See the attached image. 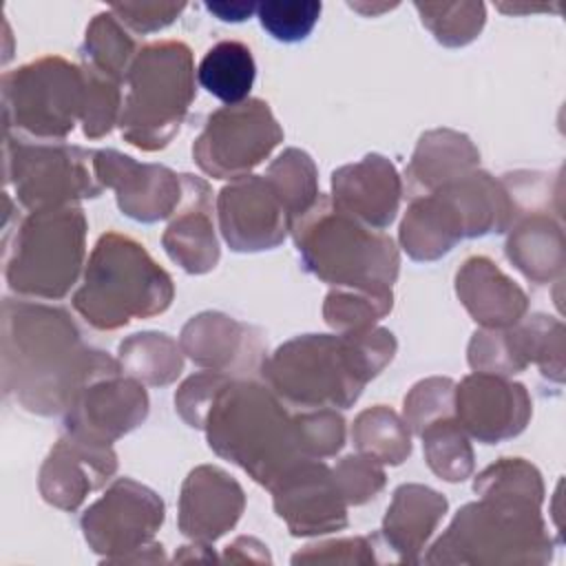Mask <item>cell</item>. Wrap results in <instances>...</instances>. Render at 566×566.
Returning <instances> with one entry per match:
<instances>
[{
	"label": "cell",
	"mask_w": 566,
	"mask_h": 566,
	"mask_svg": "<svg viewBox=\"0 0 566 566\" xmlns=\"http://www.w3.org/2000/svg\"><path fill=\"white\" fill-rule=\"evenodd\" d=\"M506 256L531 281L546 283L564 270V234L551 214H526L506 241Z\"/></svg>",
	"instance_id": "d4e9b609"
},
{
	"label": "cell",
	"mask_w": 566,
	"mask_h": 566,
	"mask_svg": "<svg viewBox=\"0 0 566 566\" xmlns=\"http://www.w3.org/2000/svg\"><path fill=\"white\" fill-rule=\"evenodd\" d=\"M321 2H263L256 7L261 27L281 42H298L310 35L318 22Z\"/></svg>",
	"instance_id": "74e56055"
},
{
	"label": "cell",
	"mask_w": 566,
	"mask_h": 566,
	"mask_svg": "<svg viewBox=\"0 0 566 566\" xmlns=\"http://www.w3.org/2000/svg\"><path fill=\"white\" fill-rule=\"evenodd\" d=\"M462 237V219L440 192L416 199L400 226V243L416 261H431L447 254Z\"/></svg>",
	"instance_id": "cb8c5ba5"
},
{
	"label": "cell",
	"mask_w": 566,
	"mask_h": 566,
	"mask_svg": "<svg viewBox=\"0 0 566 566\" xmlns=\"http://www.w3.org/2000/svg\"><path fill=\"white\" fill-rule=\"evenodd\" d=\"M184 2H117L111 13L137 33H153L168 27L181 11Z\"/></svg>",
	"instance_id": "7bdbcfd3"
},
{
	"label": "cell",
	"mask_w": 566,
	"mask_h": 566,
	"mask_svg": "<svg viewBox=\"0 0 566 566\" xmlns=\"http://www.w3.org/2000/svg\"><path fill=\"white\" fill-rule=\"evenodd\" d=\"M117 469L111 442L69 433L44 460L40 491L60 509H75L93 489L102 486Z\"/></svg>",
	"instance_id": "e0dca14e"
},
{
	"label": "cell",
	"mask_w": 566,
	"mask_h": 566,
	"mask_svg": "<svg viewBox=\"0 0 566 566\" xmlns=\"http://www.w3.org/2000/svg\"><path fill=\"white\" fill-rule=\"evenodd\" d=\"M254 77L256 64L252 51L237 40L217 42L206 51L197 66L199 84L226 106L245 102Z\"/></svg>",
	"instance_id": "4316f807"
},
{
	"label": "cell",
	"mask_w": 566,
	"mask_h": 566,
	"mask_svg": "<svg viewBox=\"0 0 566 566\" xmlns=\"http://www.w3.org/2000/svg\"><path fill=\"white\" fill-rule=\"evenodd\" d=\"M453 405L455 387L449 378L422 380L405 398V422L420 433L433 420L451 416Z\"/></svg>",
	"instance_id": "ab89813d"
},
{
	"label": "cell",
	"mask_w": 566,
	"mask_h": 566,
	"mask_svg": "<svg viewBox=\"0 0 566 566\" xmlns=\"http://www.w3.org/2000/svg\"><path fill=\"white\" fill-rule=\"evenodd\" d=\"M447 511V500L420 484H405L396 489L394 502L385 515L387 542L398 551H418L431 535Z\"/></svg>",
	"instance_id": "484cf974"
},
{
	"label": "cell",
	"mask_w": 566,
	"mask_h": 566,
	"mask_svg": "<svg viewBox=\"0 0 566 566\" xmlns=\"http://www.w3.org/2000/svg\"><path fill=\"white\" fill-rule=\"evenodd\" d=\"M301 451L307 458L334 455L345 442V422L329 407L294 416Z\"/></svg>",
	"instance_id": "f35d334b"
},
{
	"label": "cell",
	"mask_w": 566,
	"mask_h": 566,
	"mask_svg": "<svg viewBox=\"0 0 566 566\" xmlns=\"http://www.w3.org/2000/svg\"><path fill=\"white\" fill-rule=\"evenodd\" d=\"M93 172L99 186L117 192V206L137 221H157L175 212L181 201V175L166 166L139 164L117 150H95Z\"/></svg>",
	"instance_id": "4fadbf2b"
},
{
	"label": "cell",
	"mask_w": 566,
	"mask_h": 566,
	"mask_svg": "<svg viewBox=\"0 0 566 566\" xmlns=\"http://www.w3.org/2000/svg\"><path fill=\"white\" fill-rule=\"evenodd\" d=\"M137 53L135 40L124 31L122 22L111 13V9L91 20L82 44L84 64L119 82L126 80Z\"/></svg>",
	"instance_id": "f1b7e54d"
},
{
	"label": "cell",
	"mask_w": 566,
	"mask_h": 566,
	"mask_svg": "<svg viewBox=\"0 0 566 566\" xmlns=\"http://www.w3.org/2000/svg\"><path fill=\"white\" fill-rule=\"evenodd\" d=\"M334 203L360 223L382 230L398 210L400 177L380 155H367L358 164L338 168L332 175Z\"/></svg>",
	"instance_id": "ac0fdd59"
},
{
	"label": "cell",
	"mask_w": 566,
	"mask_h": 566,
	"mask_svg": "<svg viewBox=\"0 0 566 566\" xmlns=\"http://www.w3.org/2000/svg\"><path fill=\"white\" fill-rule=\"evenodd\" d=\"M352 438L360 455H367L376 462L400 464L411 451L407 422H402L391 409L382 405L365 409L356 418Z\"/></svg>",
	"instance_id": "f546056e"
},
{
	"label": "cell",
	"mask_w": 566,
	"mask_h": 566,
	"mask_svg": "<svg viewBox=\"0 0 566 566\" xmlns=\"http://www.w3.org/2000/svg\"><path fill=\"white\" fill-rule=\"evenodd\" d=\"M181 365V352L168 334H135L119 345V367L148 385L172 382Z\"/></svg>",
	"instance_id": "83f0119b"
},
{
	"label": "cell",
	"mask_w": 566,
	"mask_h": 566,
	"mask_svg": "<svg viewBox=\"0 0 566 566\" xmlns=\"http://www.w3.org/2000/svg\"><path fill=\"white\" fill-rule=\"evenodd\" d=\"M84 71L60 55H44L2 77L4 124L40 142L66 137L84 111Z\"/></svg>",
	"instance_id": "ba28073f"
},
{
	"label": "cell",
	"mask_w": 566,
	"mask_h": 566,
	"mask_svg": "<svg viewBox=\"0 0 566 566\" xmlns=\"http://www.w3.org/2000/svg\"><path fill=\"white\" fill-rule=\"evenodd\" d=\"M181 210L164 232V248L175 263L190 274H203L219 261V245L212 228V199L206 181L181 175Z\"/></svg>",
	"instance_id": "44dd1931"
},
{
	"label": "cell",
	"mask_w": 566,
	"mask_h": 566,
	"mask_svg": "<svg viewBox=\"0 0 566 566\" xmlns=\"http://www.w3.org/2000/svg\"><path fill=\"white\" fill-rule=\"evenodd\" d=\"M172 301L170 276L130 237H99L84 283L73 296L75 310L97 329H115L130 318L164 312Z\"/></svg>",
	"instance_id": "5b68a950"
},
{
	"label": "cell",
	"mask_w": 566,
	"mask_h": 566,
	"mask_svg": "<svg viewBox=\"0 0 566 566\" xmlns=\"http://www.w3.org/2000/svg\"><path fill=\"white\" fill-rule=\"evenodd\" d=\"M4 389L31 411H66L93 380L119 374V360L86 347L64 310L7 301L2 321Z\"/></svg>",
	"instance_id": "6da1fadb"
},
{
	"label": "cell",
	"mask_w": 566,
	"mask_h": 566,
	"mask_svg": "<svg viewBox=\"0 0 566 566\" xmlns=\"http://www.w3.org/2000/svg\"><path fill=\"white\" fill-rule=\"evenodd\" d=\"M478 159L480 153L467 135L455 130H431L418 142L407 168L409 190L431 195L440 186L471 172Z\"/></svg>",
	"instance_id": "603a6c76"
},
{
	"label": "cell",
	"mask_w": 566,
	"mask_h": 566,
	"mask_svg": "<svg viewBox=\"0 0 566 566\" xmlns=\"http://www.w3.org/2000/svg\"><path fill=\"white\" fill-rule=\"evenodd\" d=\"M394 334L380 327L340 336L305 334L263 360V378L287 402L310 409L349 407L394 356Z\"/></svg>",
	"instance_id": "7a4b0ae2"
},
{
	"label": "cell",
	"mask_w": 566,
	"mask_h": 566,
	"mask_svg": "<svg viewBox=\"0 0 566 566\" xmlns=\"http://www.w3.org/2000/svg\"><path fill=\"white\" fill-rule=\"evenodd\" d=\"M241 486L217 467H197L184 482L179 500L181 533L192 539H217L243 511Z\"/></svg>",
	"instance_id": "ffe728a7"
},
{
	"label": "cell",
	"mask_w": 566,
	"mask_h": 566,
	"mask_svg": "<svg viewBox=\"0 0 566 566\" xmlns=\"http://www.w3.org/2000/svg\"><path fill=\"white\" fill-rule=\"evenodd\" d=\"M420 436L424 444V458L440 478L460 482L473 471V451L458 420L451 416L438 418L427 424Z\"/></svg>",
	"instance_id": "1f68e13d"
},
{
	"label": "cell",
	"mask_w": 566,
	"mask_h": 566,
	"mask_svg": "<svg viewBox=\"0 0 566 566\" xmlns=\"http://www.w3.org/2000/svg\"><path fill=\"white\" fill-rule=\"evenodd\" d=\"M270 184L279 192L292 226L312 210V206L318 201V188H316V168L307 153L298 148H287L281 153L268 168Z\"/></svg>",
	"instance_id": "4dcf8cb0"
},
{
	"label": "cell",
	"mask_w": 566,
	"mask_h": 566,
	"mask_svg": "<svg viewBox=\"0 0 566 566\" xmlns=\"http://www.w3.org/2000/svg\"><path fill=\"white\" fill-rule=\"evenodd\" d=\"M391 310V292H369L356 287H336L325 298V321L343 334L374 327Z\"/></svg>",
	"instance_id": "836d02e7"
},
{
	"label": "cell",
	"mask_w": 566,
	"mask_h": 566,
	"mask_svg": "<svg viewBox=\"0 0 566 566\" xmlns=\"http://www.w3.org/2000/svg\"><path fill=\"white\" fill-rule=\"evenodd\" d=\"M281 139L283 130L270 106L261 99H245L208 117L195 139L192 157L214 179H239L259 166Z\"/></svg>",
	"instance_id": "30bf717a"
},
{
	"label": "cell",
	"mask_w": 566,
	"mask_h": 566,
	"mask_svg": "<svg viewBox=\"0 0 566 566\" xmlns=\"http://www.w3.org/2000/svg\"><path fill=\"white\" fill-rule=\"evenodd\" d=\"M84 71V111H82V124L84 135L91 139H97L106 135L115 122H119V88L117 80L99 73L97 69L82 64Z\"/></svg>",
	"instance_id": "8d00e7d4"
},
{
	"label": "cell",
	"mask_w": 566,
	"mask_h": 566,
	"mask_svg": "<svg viewBox=\"0 0 566 566\" xmlns=\"http://www.w3.org/2000/svg\"><path fill=\"white\" fill-rule=\"evenodd\" d=\"M526 360H535L542 374L562 380L564 378V327L553 316H531L515 327Z\"/></svg>",
	"instance_id": "e575fe53"
},
{
	"label": "cell",
	"mask_w": 566,
	"mask_h": 566,
	"mask_svg": "<svg viewBox=\"0 0 566 566\" xmlns=\"http://www.w3.org/2000/svg\"><path fill=\"white\" fill-rule=\"evenodd\" d=\"M164 522L161 500L135 480H117L82 517L86 539L95 551L144 548Z\"/></svg>",
	"instance_id": "7c38bea8"
},
{
	"label": "cell",
	"mask_w": 566,
	"mask_h": 566,
	"mask_svg": "<svg viewBox=\"0 0 566 566\" xmlns=\"http://www.w3.org/2000/svg\"><path fill=\"white\" fill-rule=\"evenodd\" d=\"M181 349L201 367L228 374L230 369L263 367V345L252 327L219 312L192 316L181 329Z\"/></svg>",
	"instance_id": "d6986e66"
},
{
	"label": "cell",
	"mask_w": 566,
	"mask_h": 566,
	"mask_svg": "<svg viewBox=\"0 0 566 566\" xmlns=\"http://www.w3.org/2000/svg\"><path fill=\"white\" fill-rule=\"evenodd\" d=\"M455 292L469 314L489 329L520 323L526 312V294L486 256H471L455 276Z\"/></svg>",
	"instance_id": "7402d4cb"
},
{
	"label": "cell",
	"mask_w": 566,
	"mask_h": 566,
	"mask_svg": "<svg viewBox=\"0 0 566 566\" xmlns=\"http://www.w3.org/2000/svg\"><path fill=\"white\" fill-rule=\"evenodd\" d=\"M469 365L475 371L509 376L524 369L528 360L522 354L515 329H509V332L486 329V332H475L469 345Z\"/></svg>",
	"instance_id": "d590c367"
},
{
	"label": "cell",
	"mask_w": 566,
	"mask_h": 566,
	"mask_svg": "<svg viewBox=\"0 0 566 566\" xmlns=\"http://www.w3.org/2000/svg\"><path fill=\"white\" fill-rule=\"evenodd\" d=\"M217 212L221 234L237 252L270 250L292 230V219L268 177L232 179L219 192Z\"/></svg>",
	"instance_id": "8fae6325"
},
{
	"label": "cell",
	"mask_w": 566,
	"mask_h": 566,
	"mask_svg": "<svg viewBox=\"0 0 566 566\" xmlns=\"http://www.w3.org/2000/svg\"><path fill=\"white\" fill-rule=\"evenodd\" d=\"M458 422L480 442H500L517 436L531 418V398L504 376L475 371L455 389Z\"/></svg>",
	"instance_id": "5bb4252c"
},
{
	"label": "cell",
	"mask_w": 566,
	"mask_h": 566,
	"mask_svg": "<svg viewBox=\"0 0 566 566\" xmlns=\"http://www.w3.org/2000/svg\"><path fill=\"white\" fill-rule=\"evenodd\" d=\"M203 429L219 455L274 489L296 464L310 460L298 444L294 418L276 396L252 380H230L214 398Z\"/></svg>",
	"instance_id": "3957f363"
},
{
	"label": "cell",
	"mask_w": 566,
	"mask_h": 566,
	"mask_svg": "<svg viewBox=\"0 0 566 566\" xmlns=\"http://www.w3.org/2000/svg\"><path fill=\"white\" fill-rule=\"evenodd\" d=\"M4 142L7 181L15 186V197L31 212L62 208L99 192L102 186L88 170L93 153L64 144H13L9 137Z\"/></svg>",
	"instance_id": "9c48e42d"
},
{
	"label": "cell",
	"mask_w": 566,
	"mask_h": 566,
	"mask_svg": "<svg viewBox=\"0 0 566 566\" xmlns=\"http://www.w3.org/2000/svg\"><path fill=\"white\" fill-rule=\"evenodd\" d=\"M126 84L128 95L119 115L122 135L144 150L164 148L179 130L195 97L190 49L179 40L142 46Z\"/></svg>",
	"instance_id": "8992f818"
},
{
	"label": "cell",
	"mask_w": 566,
	"mask_h": 566,
	"mask_svg": "<svg viewBox=\"0 0 566 566\" xmlns=\"http://www.w3.org/2000/svg\"><path fill=\"white\" fill-rule=\"evenodd\" d=\"M210 13L219 15V20L223 22H241L245 18H250L259 4L252 2H208L206 4Z\"/></svg>",
	"instance_id": "ee69618b"
},
{
	"label": "cell",
	"mask_w": 566,
	"mask_h": 566,
	"mask_svg": "<svg viewBox=\"0 0 566 566\" xmlns=\"http://www.w3.org/2000/svg\"><path fill=\"white\" fill-rule=\"evenodd\" d=\"M148 413V396L137 378L111 374L88 382L66 409L69 433L113 442Z\"/></svg>",
	"instance_id": "9a60e30c"
},
{
	"label": "cell",
	"mask_w": 566,
	"mask_h": 566,
	"mask_svg": "<svg viewBox=\"0 0 566 566\" xmlns=\"http://www.w3.org/2000/svg\"><path fill=\"white\" fill-rule=\"evenodd\" d=\"M84 234L86 219L75 206L31 212L7 250L9 285L29 296H64L82 268Z\"/></svg>",
	"instance_id": "52a82bcc"
},
{
	"label": "cell",
	"mask_w": 566,
	"mask_h": 566,
	"mask_svg": "<svg viewBox=\"0 0 566 566\" xmlns=\"http://www.w3.org/2000/svg\"><path fill=\"white\" fill-rule=\"evenodd\" d=\"M413 7L422 24L444 46L473 42L486 22V7L482 2H413Z\"/></svg>",
	"instance_id": "d6a6232c"
},
{
	"label": "cell",
	"mask_w": 566,
	"mask_h": 566,
	"mask_svg": "<svg viewBox=\"0 0 566 566\" xmlns=\"http://www.w3.org/2000/svg\"><path fill=\"white\" fill-rule=\"evenodd\" d=\"M332 473L345 502H352V504L367 502L385 484L382 469L378 467L376 460L367 455H347L338 462V467Z\"/></svg>",
	"instance_id": "60d3db41"
},
{
	"label": "cell",
	"mask_w": 566,
	"mask_h": 566,
	"mask_svg": "<svg viewBox=\"0 0 566 566\" xmlns=\"http://www.w3.org/2000/svg\"><path fill=\"white\" fill-rule=\"evenodd\" d=\"M272 491L276 513L294 535L329 533L347 522L345 497L334 473L314 458L296 464Z\"/></svg>",
	"instance_id": "2e32d148"
},
{
	"label": "cell",
	"mask_w": 566,
	"mask_h": 566,
	"mask_svg": "<svg viewBox=\"0 0 566 566\" xmlns=\"http://www.w3.org/2000/svg\"><path fill=\"white\" fill-rule=\"evenodd\" d=\"M292 232L305 268L321 281L336 287L391 292L398 276L394 241L343 212L334 201L318 197Z\"/></svg>",
	"instance_id": "277c9868"
},
{
	"label": "cell",
	"mask_w": 566,
	"mask_h": 566,
	"mask_svg": "<svg viewBox=\"0 0 566 566\" xmlns=\"http://www.w3.org/2000/svg\"><path fill=\"white\" fill-rule=\"evenodd\" d=\"M228 382H230V378L221 371H203V374H197V376L188 378L175 396L177 411L181 413V418L190 427H201L203 429L206 416H208L217 394Z\"/></svg>",
	"instance_id": "b9f144b4"
}]
</instances>
